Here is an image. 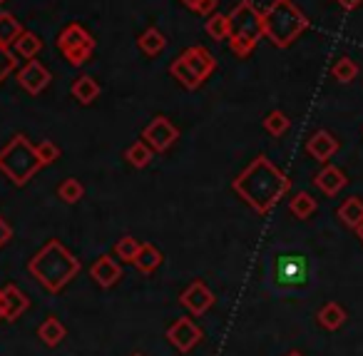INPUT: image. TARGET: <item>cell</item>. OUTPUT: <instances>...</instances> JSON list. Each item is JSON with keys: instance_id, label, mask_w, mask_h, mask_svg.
<instances>
[{"instance_id": "6da1fadb", "label": "cell", "mask_w": 363, "mask_h": 356, "mask_svg": "<svg viewBox=\"0 0 363 356\" xmlns=\"http://www.w3.org/2000/svg\"><path fill=\"white\" fill-rule=\"evenodd\" d=\"M232 190L257 215H269L291 190V180L267 155H259L239 172L237 180L232 182Z\"/></svg>"}, {"instance_id": "7a4b0ae2", "label": "cell", "mask_w": 363, "mask_h": 356, "mask_svg": "<svg viewBox=\"0 0 363 356\" xmlns=\"http://www.w3.org/2000/svg\"><path fill=\"white\" fill-rule=\"evenodd\" d=\"M28 271L45 286L50 294L62 291L77 274H80V259L60 244L57 239L45 242L40 252L28 261Z\"/></svg>"}, {"instance_id": "3957f363", "label": "cell", "mask_w": 363, "mask_h": 356, "mask_svg": "<svg viewBox=\"0 0 363 356\" xmlns=\"http://www.w3.org/2000/svg\"><path fill=\"white\" fill-rule=\"evenodd\" d=\"M308 31V18L294 0H272L264 11V38L274 48H289Z\"/></svg>"}, {"instance_id": "277c9868", "label": "cell", "mask_w": 363, "mask_h": 356, "mask_svg": "<svg viewBox=\"0 0 363 356\" xmlns=\"http://www.w3.org/2000/svg\"><path fill=\"white\" fill-rule=\"evenodd\" d=\"M264 38V11L252 0H239L229 13V48L237 58H249Z\"/></svg>"}, {"instance_id": "5b68a950", "label": "cell", "mask_w": 363, "mask_h": 356, "mask_svg": "<svg viewBox=\"0 0 363 356\" xmlns=\"http://www.w3.org/2000/svg\"><path fill=\"white\" fill-rule=\"evenodd\" d=\"M43 170V162L35 152V145L26 135H16L8 140V145L0 150V172L13 182L23 187Z\"/></svg>"}, {"instance_id": "8992f818", "label": "cell", "mask_w": 363, "mask_h": 356, "mask_svg": "<svg viewBox=\"0 0 363 356\" xmlns=\"http://www.w3.org/2000/svg\"><path fill=\"white\" fill-rule=\"evenodd\" d=\"M217 70V58L204 45H192L182 53L177 60H172L169 75L187 90H197L212 72Z\"/></svg>"}, {"instance_id": "52a82bcc", "label": "cell", "mask_w": 363, "mask_h": 356, "mask_svg": "<svg viewBox=\"0 0 363 356\" xmlns=\"http://www.w3.org/2000/svg\"><path fill=\"white\" fill-rule=\"evenodd\" d=\"M142 140L152 147L155 152H167L177 140H179V130L174 127V122L164 115H157L150 125L142 130Z\"/></svg>"}, {"instance_id": "ba28073f", "label": "cell", "mask_w": 363, "mask_h": 356, "mask_svg": "<svg viewBox=\"0 0 363 356\" xmlns=\"http://www.w3.org/2000/svg\"><path fill=\"white\" fill-rule=\"evenodd\" d=\"M202 336H204L202 329H199L189 316H179V319L172 321L169 329H167V341H169L179 354H189V351L202 341Z\"/></svg>"}, {"instance_id": "9c48e42d", "label": "cell", "mask_w": 363, "mask_h": 356, "mask_svg": "<svg viewBox=\"0 0 363 356\" xmlns=\"http://www.w3.org/2000/svg\"><path fill=\"white\" fill-rule=\"evenodd\" d=\"M214 301H217V299H214L212 289H209L202 279L192 281V284H189L187 289L179 294V304L194 316H204L214 306Z\"/></svg>"}, {"instance_id": "30bf717a", "label": "cell", "mask_w": 363, "mask_h": 356, "mask_svg": "<svg viewBox=\"0 0 363 356\" xmlns=\"http://www.w3.org/2000/svg\"><path fill=\"white\" fill-rule=\"evenodd\" d=\"M18 82H21L23 90L30 92V95H40V92L50 85V70H48L40 60L33 58V60H28L26 65L18 70Z\"/></svg>"}, {"instance_id": "8fae6325", "label": "cell", "mask_w": 363, "mask_h": 356, "mask_svg": "<svg viewBox=\"0 0 363 356\" xmlns=\"http://www.w3.org/2000/svg\"><path fill=\"white\" fill-rule=\"evenodd\" d=\"M90 276L95 279L97 286H102V289H112V286L122 279V264L117 259H112L110 254H100L95 261H92Z\"/></svg>"}, {"instance_id": "7c38bea8", "label": "cell", "mask_w": 363, "mask_h": 356, "mask_svg": "<svg viewBox=\"0 0 363 356\" xmlns=\"http://www.w3.org/2000/svg\"><path fill=\"white\" fill-rule=\"evenodd\" d=\"M306 152L316 162H323V165H326V162L338 152V140L328 130H316L311 137H308Z\"/></svg>"}, {"instance_id": "4fadbf2b", "label": "cell", "mask_w": 363, "mask_h": 356, "mask_svg": "<svg viewBox=\"0 0 363 356\" xmlns=\"http://www.w3.org/2000/svg\"><path fill=\"white\" fill-rule=\"evenodd\" d=\"M57 50L60 53H67V50H75V48H85V45H95V38L80 26V23H70L60 31L55 41Z\"/></svg>"}, {"instance_id": "5bb4252c", "label": "cell", "mask_w": 363, "mask_h": 356, "mask_svg": "<svg viewBox=\"0 0 363 356\" xmlns=\"http://www.w3.org/2000/svg\"><path fill=\"white\" fill-rule=\"evenodd\" d=\"M313 185H316L318 190H321L326 197H336L338 192H341L343 187L348 185V180H346V175H343V172L338 170V167L326 165L321 172H318L316 177H313Z\"/></svg>"}, {"instance_id": "9a60e30c", "label": "cell", "mask_w": 363, "mask_h": 356, "mask_svg": "<svg viewBox=\"0 0 363 356\" xmlns=\"http://www.w3.org/2000/svg\"><path fill=\"white\" fill-rule=\"evenodd\" d=\"M3 294H6V321H16L30 309V299L23 289H18L16 284L3 286Z\"/></svg>"}, {"instance_id": "2e32d148", "label": "cell", "mask_w": 363, "mask_h": 356, "mask_svg": "<svg viewBox=\"0 0 363 356\" xmlns=\"http://www.w3.org/2000/svg\"><path fill=\"white\" fill-rule=\"evenodd\" d=\"M162 261H164V254H162L155 244H150V242H142L140 252H137V257H135L132 264H135L137 271H142V274H152V271L160 269Z\"/></svg>"}, {"instance_id": "e0dca14e", "label": "cell", "mask_w": 363, "mask_h": 356, "mask_svg": "<svg viewBox=\"0 0 363 356\" xmlns=\"http://www.w3.org/2000/svg\"><path fill=\"white\" fill-rule=\"evenodd\" d=\"M70 92L80 105H92V102L100 97V82H97L92 75H80L75 82H72Z\"/></svg>"}, {"instance_id": "ac0fdd59", "label": "cell", "mask_w": 363, "mask_h": 356, "mask_svg": "<svg viewBox=\"0 0 363 356\" xmlns=\"http://www.w3.org/2000/svg\"><path fill=\"white\" fill-rule=\"evenodd\" d=\"M316 319H318V324H321L323 329L336 331V329H341V326L346 324V311H343V306L338 304V301H328V304H323L321 309H318Z\"/></svg>"}, {"instance_id": "d6986e66", "label": "cell", "mask_w": 363, "mask_h": 356, "mask_svg": "<svg viewBox=\"0 0 363 356\" xmlns=\"http://www.w3.org/2000/svg\"><path fill=\"white\" fill-rule=\"evenodd\" d=\"M338 220L348 227V230H358L363 225V200L361 197H348L341 207H338Z\"/></svg>"}, {"instance_id": "ffe728a7", "label": "cell", "mask_w": 363, "mask_h": 356, "mask_svg": "<svg viewBox=\"0 0 363 356\" xmlns=\"http://www.w3.org/2000/svg\"><path fill=\"white\" fill-rule=\"evenodd\" d=\"M23 33H26V28L21 26V21H18L13 13H8V11L0 13V45L13 48Z\"/></svg>"}, {"instance_id": "44dd1931", "label": "cell", "mask_w": 363, "mask_h": 356, "mask_svg": "<svg viewBox=\"0 0 363 356\" xmlns=\"http://www.w3.org/2000/svg\"><path fill=\"white\" fill-rule=\"evenodd\" d=\"M137 45H140V50L145 53V55L157 58V55H162V53H164L167 38H164V33L157 31V28H147V31L137 38Z\"/></svg>"}, {"instance_id": "7402d4cb", "label": "cell", "mask_w": 363, "mask_h": 356, "mask_svg": "<svg viewBox=\"0 0 363 356\" xmlns=\"http://www.w3.org/2000/svg\"><path fill=\"white\" fill-rule=\"evenodd\" d=\"M38 336H40L48 346H57V344H62V339L67 336V329L57 316H48V319L38 326Z\"/></svg>"}, {"instance_id": "603a6c76", "label": "cell", "mask_w": 363, "mask_h": 356, "mask_svg": "<svg viewBox=\"0 0 363 356\" xmlns=\"http://www.w3.org/2000/svg\"><path fill=\"white\" fill-rule=\"evenodd\" d=\"M152 155H155V150H152L145 140H137L135 145H130L125 150V160L130 162L132 167H137V170H145L152 162Z\"/></svg>"}, {"instance_id": "cb8c5ba5", "label": "cell", "mask_w": 363, "mask_h": 356, "mask_svg": "<svg viewBox=\"0 0 363 356\" xmlns=\"http://www.w3.org/2000/svg\"><path fill=\"white\" fill-rule=\"evenodd\" d=\"M289 210H291V215L296 217V220H308V217L318 210V205L308 192H296V195L291 197V202H289Z\"/></svg>"}, {"instance_id": "d4e9b609", "label": "cell", "mask_w": 363, "mask_h": 356, "mask_svg": "<svg viewBox=\"0 0 363 356\" xmlns=\"http://www.w3.org/2000/svg\"><path fill=\"white\" fill-rule=\"evenodd\" d=\"M16 53L21 58H26V60H33V58H38V53L43 50V41L35 36V33H30V31H26L21 38L16 41Z\"/></svg>"}, {"instance_id": "484cf974", "label": "cell", "mask_w": 363, "mask_h": 356, "mask_svg": "<svg viewBox=\"0 0 363 356\" xmlns=\"http://www.w3.org/2000/svg\"><path fill=\"white\" fill-rule=\"evenodd\" d=\"M207 36L212 41H229V13H214V16L207 18V26H204Z\"/></svg>"}, {"instance_id": "4316f807", "label": "cell", "mask_w": 363, "mask_h": 356, "mask_svg": "<svg viewBox=\"0 0 363 356\" xmlns=\"http://www.w3.org/2000/svg\"><path fill=\"white\" fill-rule=\"evenodd\" d=\"M57 197H60L65 205H75V202H80L82 197H85V187H82V182L75 180V177H67V180H62V185L57 187Z\"/></svg>"}, {"instance_id": "83f0119b", "label": "cell", "mask_w": 363, "mask_h": 356, "mask_svg": "<svg viewBox=\"0 0 363 356\" xmlns=\"http://www.w3.org/2000/svg\"><path fill=\"white\" fill-rule=\"evenodd\" d=\"M331 75L336 77L338 82H343V85L353 82V80H356V75H358L356 60H351V58H338V60L333 63V68H331Z\"/></svg>"}, {"instance_id": "f1b7e54d", "label": "cell", "mask_w": 363, "mask_h": 356, "mask_svg": "<svg viewBox=\"0 0 363 356\" xmlns=\"http://www.w3.org/2000/svg\"><path fill=\"white\" fill-rule=\"evenodd\" d=\"M264 127H267L269 135L281 137L284 132H286L289 127H291V120H289L286 112H281V110H272L267 117H264Z\"/></svg>"}, {"instance_id": "f546056e", "label": "cell", "mask_w": 363, "mask_h": 356, "mask_svg": "<svg viewBox=\"0 0 363 356\" xmlns=\"http://www.w3.org/2000/svg\"><path fill=\"white\" fill-rule=\"evenodd\" d=\"M140 247H142L140 239L125 234L122 239H117V244H115L117 259H120V261H130V264H132V261H135V257H137V252H140Z\"/></svg>"}, {"instance_id": "4dcf8cb0", "label": "cell", "mask_w": 363, "mask_h": 356, "mask_svg": "<svg viewBox=\"0 0 363 356\" xmlns=\"http://www.w3.org/2000/svg\"><path fill=\"white\" fill-rule=\"evenodd\" d=\"M35 152H38V157H40L43 167H48V165H52V162L60 160V147H57L52 140H43L40 145H35Z\"/></svg>"}, {"instance_id": "1f68e13d", "label": "cell", "mask_w": 363, "mask_h": 356, "mask_svg": "<svg viewBox=\"0 0 363 356\" xmlns=\"http://www.w3.org/2000/svg\"><path fill=\"white\" fill-rule=\"evenodd\" d=\"M16 68H18L16 53H13L8 45H0V82L6 80V77L11 75Z\"/></svg>"}, {"instance_id": "d6a6232c", "label": "cell", "mask_w": 363, "mask_h": 356, "mask_svg": "<svg viewBox=\"0 0 363 356\" xmlns=\"http://www.w3.org/2000/svg\"><path fill=\"white\" fill-rule=\"evenodd\" d=\"M92 53H95V45H85V48H75V50L62 53V55H65V60L70 63V65L77 68V65H85L92 58Z\"/></svg>"}, {"instance_id": "836d02e7", "label": "cell", "mask_w": 363, "mask_h": 356, "mask_svg": "<svg viewBox=\"0 0 363 356\" xmlns=\"http://www.w3.org/2000/svg\"><path fill=\"white\" fill-rule=\"evenodd\" d=\"M217 3H219V0H199L192 11L197 13V16L209 18V16H214V11H217Z\"/></svg>"}, {"instance_id": "e575fe53", "label": "cell", "mask_w": 363, "mask_h": 356, "mask_svg": "<svg viewBox=\"0 0 363 356\" xmlns=\"http://www.w3.org/2000/svg\"><path fill=\"white\" fill-rule=\"evenodd\" d=\"M11 239H13V227L0 217V247H6Z\"/></svg>"}, {"instance_id": "d590c367", "label": "cell", "mask_w": 363, "mask_h": 356, "mask_svg": "<svg viewBox=\"0 0 363 356\" xmlns=\"http://www.w3.org/2000/svg\"><path fill=\"white\" fill-rule=\"evenodd\" d=\"M336 3L343 8V11H356V8L361 6L363 0H336Z\"/></svg>"}, {"instance_id": "8d00e7d4", "label": "cell", "mask_w": 363, "mask_h": 356, "mask_svg": "<svg viewBox=\"0 0 363 356\" xmlns=\"http://www.w3.org/2000/svg\"><path fill=\"white\" fill-rule=\"evenodd\" d=\"M0 319H6V294L0 289Z\"/></svg>"}, {"instance_id": "74e56055", "label": "cell", "mask_w": 363, "mask_h": 356, "mask_svg": "<svg viewBox=\"0 0 363 356\" xmlns=\"http://www.w3.org/2000/svg\"><path fill=\"white\" fill-rule=\"evenodd\" d=\"M179 3H184V6H187V8H189V11H192V8H194V6H197L199 0H179Z\"/></svg>"}, {"instance_id": "f35d334b", "label": "cell", "mask_w": 363, "mask_h": 356, "mask_svg": "<svg viewBox=\"0 0 363 356\" xmlns=\"http://www.w3.org/2000/svg\"><path fill=\"white\" fill-rule=\"evenodd\" d=\"M356 234H358V239H361V244H363V225H361V227H358V230H356Z\"/></svg>"}, {"instance_id": "ab89813d", "label": "cell", "mask_w": 363, "mask_h": 356, "mask_svg": "<svg viewBox=\"0 0 363 356\" xmlns=\"http://www.w3.org/2000/svg\"><path fill=\"white\" fill-rule=\"evenodd\" d=\"M286 356H303V354H301V351H289Z\"/></svg>"}, {"instance_id": "60d3db41", "label": "cell", "mask_w": 363, "mask_h": 356, "mask_svg": "<svg viewBox=\"0 0 363 356\" xmlns=\"http://www.w3.org/2000/svg\"><path fill=\"white\" fill-rule=\"evenodd\" d=\"M132 356H142V354H132Z\"/></svg>"}, {"instance_id": "b9f144b4", "label": "cell", "mask_w": 363, "mask_h": 356, "mask_svg": "<svg viewBox=\"0 0 363 356\" xmlns=\"http://www.w3.org/2000/svg\"><path fill=\"white\" fill-rule=\"evenodd\" d=\"M0 3H6V0H0Z\"/></svg>"}]
</instances>
